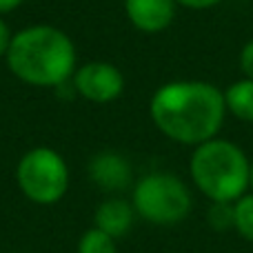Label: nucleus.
Segmentation results:
<instances>
[{
    "instance_id": "17",
    "label": "nucleus",
    "mask_w": 253,
    "mask_h": 253,
    "mask_svg": "<svg viewBox=\"0 0 253 253\" xmlns=\"http://www.w3.org/2000/svg\"><path fill=\"white\" fill-rule=\"evenodd\" d=\"M22 2H25V0H0V13L13 11V9H16V7H20Z\"/></svg>"
},
{
    "instance_id": "4",
    "label": "nucleus",
    "mask_w": 253,
    "mask_h": 253,
    "mask_svg": "<svg viewBox=\"0 0 253 253\" xmlns=\"http://www.w3.org/2000/svg\"><path fill=\"white\" fill-rule=\"evenodd\" d=\"M131 205L144 222L156 227H175L189 218L193 198L182 178L167 171H153L133 184Z\"/></svg>"
},
{
    "instance_id": "6",
    "label": "nucleus",
    "mask_w": 253,
    "mask_h": 253,
    "mask_svg": "<svg viewBox=\"0 0 253 253\" xmlns=\"http://www.w3.org/2000/svg\"><path fill=\"white\" fill-rule=\"evenodd\" d=\"M74 87L87 100L107 105L123 93L125 78L118 67L111 62H89L76 71Z\"/></svg>"
},
{
    "instance_id": "7",
    "label": "nucleus",
    "mask_w": 253,
    "mask_h": 253,
    "mask_svg": "<svg viewBox=\"0 0 253 253\" xmlns=\"http://www.w3.org/2000/svg\"><path fill=\"white\" fill-rule=\"evenodd\" d=\"M89 178L98 189L107 193H118L131 187L133 169L129 160L116 151H100L89 162Z\"/></svg>"
},
{
    "instance_id": "15",
    "label": "nucleus",
    "mask_w": 253,
    "mask_h": 253,
    "mask_svg": "<svg viewBox=\"0 0 253 253\" xmlns=\"http://www.w3.org/2000/svg\"><path fill=\"white\" fill-rule=\"evenodd\" d=\"M11 40H13V36H11V31H9L7 22L0 18V56H7L9 47H11Z\"/></svg>"
},
{
    "instance_id": "13",
    "label": "nucleus",
    "mask_w": 253,
    "mask_h": 253,
    "mask_svg": "<svg viewBox=\"0 0 253 253\" xmlns=\"http://www.w3.org/2000/svg\"><path fill=\"white\" fill-rule=\"evenodd\" d=\"M207 220L215 231L233 229V202H211Z\"/></svg>"
},
{
    "instance_id": "18",
    "label": "nucleus",
    "mask_w": 253,
    "mask_h": 253,
    "mask_svg": "<svg viewBox=\"0 0 253 253\" xmlns=\"http://www.w3.org/2000/svg\"><path fill=\"white\" fill-rule=\"evenodd\" d=\"M249 189L253 193V160H251V173H249Z\"/></svg>"
},
{
    "instance_id": "11",
    "label": "nucleus",
    "mask_w": 253,
    "mask_h": 253,
    "mask_svg": "<svg viewBox=\"0 0 253 253\" xmlns=\"http://www.w3.org/2000/svg\"><path fill=\"white\" fill-rule=\"evenodd\" d=\"M76 253H118V245L111 236H107L105 231L91 227L80 236Z\"/></svg>"
},
{
    "instance_id": "9",
    "label": "nucleus",
    "mask_w": 253,
    "mask_h": 253,
    "mask_svg": "<svg viewBox=\"0 0 253 253\" xmlns=\"http://www.w3.org/2000/svg\"><path fill=\"white\" fill-rule=\"evenodd\" d=\"M135 218H138V213H135L131 200L114 196L96 207V211H93V227L105 231L114 240H120V238H125L131 231Z\"/></svg>"
},
{
    "instance_id": "2",
    "label": "nucleus",
    "mask_w": 253,
    "mask_h": 253,
    "mask_svg": "<svg viewBox=\"0 0 253 253\" xmlns=\"http://www.w3.org/2000/svg\"><path fill=\"white\" fill-rule=\"evenodd\" d=\"M7 65L22 83L60 87L76 69V49L65 31L36 25L18 31L7 51Z\"/></svg>"
},
{
    "instance_id": "16",
    "label": "nucleus",
    "mask_w": 253,
    "mask_h": 253,
    "mask_svg": "<svg viewBox=\"0 0 253 253\" xmlns=\"http://www.w3.org/2000/svg\"><path fill=\"white\" fill-rule=\"evenodd\" d=\"M178 4H182V7H187V9H211V7H215V4H220L222 0H175Z\"/></svg>"
},
{
    "instance_id": "12",
    "label": "nucleus",
    "mask_w": 253,
    "mask_h": 253,
    "mask_svg": "<svg viewBox=\"0 0 253 253\" xmlns=\"http://www.w3.org/2000/svg\"><path fill=\"white\" fill-rule=\"evenodd\" d=\"M233 229L247 242H253V193H245L233 202Z\"/></svg>"
},
{
    "instance_id": "1",
    "label": "nucleus",
    "mask_w": 253,
    "mask_h": 253,
    "mask_svg": "<svg viewBox=\"0 0 253 253\" xmlns=\"http://www.w3.org/2000/svg\"><path fill=\"white\" fill-rule=\"evenodd\" d=\"M149 116L162 135L198 147L218 138L227 118L224 93L207 80H173L151 96Z\"/></svg>"
},
{
    "instance_id": "3",
    "label": "nucleus",
    "mask_w": 253,
    "mask_h": 253,
    "mask_svg": "<svg viewBox=\"0 0 253 253\" xmlns=\"http://www.w3.org/2000/svg\"><path fill=\"white\" fill-rule=\"evenodd\" d=\"M189 173L196 189L211 202H236L249 189L251 160L236 142L213 138L193 147Z\"/></svg>"
},
{
    "instance_id": "5",
    "label": "nucleus",
    "mask_w": 253,
    "mask_h": 253,
    "mask_svg": "<svg viewBox=\"0 0 253 253\" xmlns=\"http://www.w3.org/2000/svg\"><path fill=\"white\" fill-rule=\"evenodd\" d=\"M16 184L29 202L51 207L69 191V167L56 149H29L16 167Z\"/></svg>"
},
{
    "instance_id": "8",
    "label": "nucleus",
    "mask_w": 253,
    "mask_h": 253,
    "mask_svg": "<svg viewBox=\"0 0 253 253\" xmlns=\"http://www.w3.org/2000/svg\"><path fill=\"white\" fill-rule=\"evenodd\" d=\"M175 0H125L131 25L144 34H160L173 22Z\"/></svg>"
},
{
    "instance_id": "14",
    "label": "nucleus",
    "mask_w": 253,
    "mask_h": 253,
    "mask_svg": "<svg viewBox=\"0 0 253 253\" xmlns=\"http://www.w3.org/2000/svg\"><path fill=\"white\" fill-rule=\"evenodd\" d=\"M238 62H240V71L245 78H251L253 80V40L242 47L240 51V58H238Z\"/></svg>"
},
{
    "instance_id": "10",
    "label": "nucleus",
    "mask_w": 253,
    "mask_h": 253,
    "mask_svg": "<svg viewBox=\"0 0 253 253\" xmlns=\"http://www.w3.org/2000/svg\"><path fill=\"white\" fill-rule=\"evenodd\" d=\"M222 93H224L227 114H231L240 123L253 125V80L240 78L229 84Z\"/></svg>"
}]
</instances>
